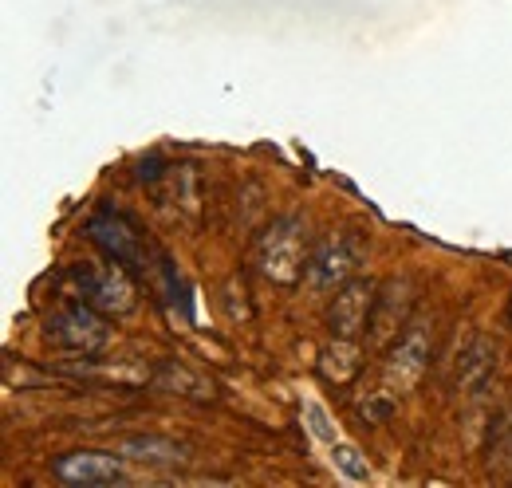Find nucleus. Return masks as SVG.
I'll return each mask as SVG.
<instances>
[{
    "mask_svg": "<svg viewBox=\"0 0 512 488\" xmlns=\"http://www.w3.org/2000/svg\"><path fill=\"white\" fill-rule=\"evenodd\" d=\"M308 252H312V244L304 233V221L300 217H276L253 241V264L272 284H296L308 268Z\"/></svg>",
    "mask_w": 512,
    "mask_h": 488,
    "instance_id": "f257e3e1",
    "label": "nucleus"
},
{
    "mask_svg": "<svg viewBox=\"0 0 512 488\" xmlns=\"http://www.w3.org/2000/svg\"><path fill=\"white\" fill-rule=\"evenodd\" d=\"M363 256H367V244H363V237L355 229H331V233H323L320 241L312 244L304 276L320 292L343 288L347 280H355Z\"/></svg>",
    "mask_w": 512,
    "mask_h": 488,
    "instance_id": "f03ea898",
    "label": "nucleus"
},
{
    "mask_svg": "<svg viewBox=\"0 0 512 488\" xmlns=\"http://www.w3.org/2000/svg\"><path fill=\"white\" fill-rule=\"evenodd\" d=\"M44 335L48 343L75 351V355H95L111 343V331L99 315V307H91L83 296L79 300H60L44 319Z\"/></svg>",
    "mask_w": 512,
    "mask_h": 488,
    "instance_id": "7ed1b4c3",
    "label": "nucleus"
},
{
    "mask_svg": "<svg viewBox=\"0 0 512 488\" xmlns=\"http://www.w3.org/2000/svg\"><path fill=\"white\" fill-rule=\"evenodd\" d=\"M142 185L150 189L154 205L166 209L170 217L186 221V225H201V213H205V182H201V170L190 162H178V166H162V174H142Z\"/></svg>",
    "mask_w": 512,
    "mask_h": 488,
    "instance_id": "20e7f679",
    "label": "nucleus"
},
{
    "mask_svg": "<svg viewBox=\"0 0 512 488\" xmlns=\"http://www.w3.org/2000/svg\"><path fill=\"white\" fill-rule=\"evenodd\" d=\"M71 284L75 292L87 300L91 307L107 311V315H127L134 311V284L123 272V264H95V260H83V264H71Z\"/></svg>",
    "mask_w": 512,
    "mask_h": 488,
    "instance_id": "39448f33",
    "label": "nucleus"
},
{
    "mask_svg": "<svg viewBox=\"0 0 512 488\" xmlns=\"http://www.w3.org/2000/svg\"><path fill=\"white\" fill-rule=\"evenodd\" d=\"M430 355H434V335H430V327H426V323H410V327L394 339V347H390V355H386V366H383L386 386L398 390V394H410V390L422 382V374H426V366H430Z\"/></svg>",
    "mask_w": 512,
    "mask_h": 488,
    "instance_id": "423d86ee",
    "label": "nucleus"
},
{
    "mask_svg": "<svg viewBox=\"0 0 512 488\" xmlns=\"http://www.w3.org/2000/svg\"><path fill=\"white\" fill-rule=\"evenodd\" d=\"M414 300H418V292H414L410 280H386V284H379L375 307H371V323H367V331H371L367 343H371L375 351L390 347V343L410 327Z\"/></svg>",
    "mask_w": 512,
    "mask_h": 488,
    "instance_id": "0eeeda50",
    "label": "nucleus"
},
{
    "mask_svg": "<svg viewBox=\"0 0 512 488\" xmlns=\"http://www.w3.org/2000/svg\"><path fill=\"white\" fill-rule=\"evenodd\" d=\"M87 237L99 244L111 260H119L123 268H142V276H146V268H150V248H142L138 229L130 225L123 213L99 209V213L87 221ZM150 272H154V268H150Z\"/></svg>",
    "mask_w": 512,
    "mask_h": 488,
    "instance_id": "6e6552de",
    "label": "nucleus"
},
{
    "mask_svg": "<svg viewBox=\"0 0 512 488\" xmlns=\"http://www.w3.org/2000/svg\"><path fill=\"white\" fill-rule=\"evenodd\" d=\"M497 363H501V351L489 335H473L461 351H457V363L449 374V390L461 394V398H477L493 386L497 378Z\"/></svg>",
    "mask_w": 512,
    "mask_h": 488,
    "instance_id": "1a4fd4ad",
    "label": "nucleus"
},
{
    "mask_svg": "<svg viewBox=\"0 0 512 488\" xmlns=\"http://www.w3.org/2000/svg\"><path fill=\"white\" fill-rule=\"evenodd\" d=\"M375 292H379V284H371V280H347L327 307V331L339 339H359L363 327L371 323Z\"/></svg>",
    "mask_w": 512,
    "mask_h": 488,
    "instance_id": "9d476101",
    "label": "nucleus"
},
{
    "mask_svg": "<svg viewBox=\"0 0 512 488\" xmlns=\"http://www.w3.org/2000/svg\"><path fill=\"white\" fill-rule=\"evenodd\" d=\"M52 473L67 485H115L123 481V461L111 453H64L52 461Z\"/></svg>",
    "mask_w": 512,
    "mask_h": 488,
    "instance_id": "9b49d317",
    "label": "nucleus"
},
{
    "mask_svg": "<svg viewBox=\"0 0 512 488\" xmlns=\"http://www.w3.org/2000/svg\"><path fill=\"white\" fill-rule=\"evenodd\" d=\"M359 359H363V351H359L355 339L331 335V343L320 351V374L331 386H343V382H351L359 374Z\"/></svg>",
    "mask_w": 512,
    "mask_h": 488,
    "instance_id": "f8f14e48",
    "label": "nucleus"
},
{
    "mask_svg": "<svg viewBox=\"0 0 512 488\" xmlns=\"http://www.w3.org/2000/svg\"><path fill=\"white\" fill-rule=\"evenodd\" d=\"M123 453L138 457V461H178L182 449L174 441H162V437H130L123 441Z\"/></svg>",
    "mask_w": 512,
    "mask_h": 488,
    "instance_id": "ddd939ff",
    "label": "nucleus"
}]
</instances>
